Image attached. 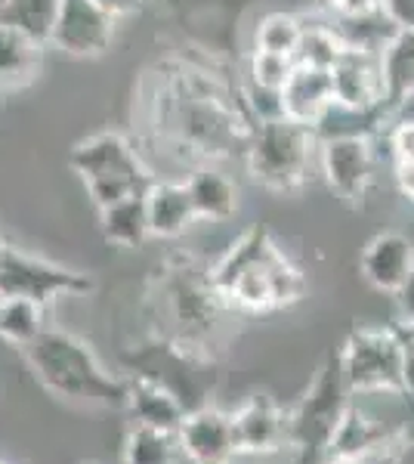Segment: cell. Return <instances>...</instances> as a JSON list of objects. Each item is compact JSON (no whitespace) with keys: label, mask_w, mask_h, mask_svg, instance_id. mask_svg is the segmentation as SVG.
<instances>
[{"label":"cell","mask_w":414,"mask_h":464,"mask_svg":"<svg viewBox=\"0 0 414 464\" xmlns=\"http://www.w3.org/2000/svg\"><path fill=\"white\" fill-rule=\"evenodd\" d=\"M146 208L149 229H152L155 238H177L179 232L189 229V223L198 220L186 183H173V179H155L149 186Z\"/></svg>","instance_id":"d6986e66"},{"label":"cell","mask_w":414,"mask_h":464,"mask_svg":"<svg viewBox=\"0 0 414 464\" xmlns=\"http://www.w3.org/2000/svg\"><path fill=\"white\" fill-rule=\"evenodd\" d=\"M43 332H47L43 304L25 301V297H0V338L6 343L25 350Z\"/></svg>","instance_id":"cb8c5ba5"},{"label":"cell","mask_w":414,"mask_h":464,"mask_svg":"<svg viewBox=\"0 0 414 464\" xmlns=\"http://www.w3.org/2000/svg\"><path fill=\"white\" fill-rule=\"evenodd\" d=\"M69 161L74 174L84 179L87 196L93 198V205L100 211L130 196H142L155 183V177L142 168L137 149L127 143L121 133L111 130L81 140L72 149Z\"/></svg>","instance_id":"5b68a950"},{"label":"cell","mask_w":414,"mask_h":464,"mask_svg":"<svg viewBox=\"0 0 414 464\" xmlns=\"http://www.w3.org/2000/svg\"><path fill=\"white\" fill-rule=\"evenodd\" d=\"M319 168L325 183L343 201H362L374 183V149L368 133H337L319 146Z\"/></svg>","instance_id":"8fae6325"},{"label":"cell","mask_w":414,"mask_h":464,"mask_svg":"<svg viewBox=\"0 0 414 464\" xmlns=\"http://www.w3.org/2000/svg\"><path fill=\"white\" fill-rule=\"evenodd\" d=\"M396 430L399 428H387V424H380L374 415H368L365 409H359L350 402V409L343 411L341 424H337L334 437H331L328 455H334V459L365 461V459H371L378 449L387 446L390 440L396 437Z\"/></svg>","instance_id":"ac0fdd59"},{"label":"cell","mask_w":414,"mask_h":464,"mask_svg":"<svg viewBox=\"0 0 414 464\" xmlns=\"http://www.w3.org/2000/svg\"><path fill=\"white\" fill-rule=\"evenodd\" d=\"M346 409H350V387L343 381L341 359H331L313 381L310 391L303 393V400L288 411L291 446L328 455L331 437H334Z\"/></svg>","instance_id":"ba28073f"},{"label":"cell","mask_w":414,"mask_h":464,"mask_svg":"<svg viewBox=\"0 0 414 464\" xmlns=\"http://www.w3.org/2000/svg\"><path fill=\"white\" fill-rule=\"evenodd\" d=\"M325 464H362V461H356V459H334V455H328Z\"/></svg>","instance_id":"74e56055"},{"label":"cell","mask_w":414,"mask_h":464,"mask_svg":"<svg viewBox=\"0 0 414 464\" xmlns=\"http://www.w3.org/2000/svg\"><path fill=\"white\" fill-rule=\"evenodd\" d=\"M34 378L50 393L90 406H127V384L111 378L81 338L69 332H43L25 347Z\"/></svg>","instance_id":"3957f363"},{"label":"cell","mask_w":414,"mask_h":464,"mask_svg":"<svg viewBox=\"0 0 414 464\" xmlns=\"http://www.w3.org/2000/svg\"><path fill=\"white\" fill-rule=\"evenodd\" d=\"M93 4L102 6L111 19H118V16H130L133 10H140L142 0H93Z\"/></svg>","instance_id":"836d02e7"},{"label":"cell","mask_w":414,"mask_h":464,"mask_svg":"<svg viewBox=\"0 0 414 464\" xmlns=\"http://www.w3.org/2000/svg\"><path fill=\"white\" fill-rule=\"evenodd\" d=\"M380 16L393 32H414V0H380Z\"/></svg>","instance_id":"1f68e13d"},{"label":"cell","mask_w":414,"mask_h":464,"mask_svg":"<svg viewBox=\"0 0 414 464\" xmlns=\"http://www.w3.org/2000/svg\"><path fill=\"white\" fill-rule=\"evenodd\" d=\"M127 409H130V415L137 418V424H142V428L168 433H177L183 418L189 415L183 409V402H179V396L155 378L127 381Z\"/></svg>","instance_id":"e0dca14e"},{"label":"cell","mask_w":414,"mask_h":464,"mask_svg":"<svg viewBox=\"0 0 414 464\" xmlns=\"http://www.w3.org/2000/svg\"><path fill=\"white\" fill-rule=\"evenodd\" d=\"M232 430L238 455H275L291 446L288 411L278 409L273 396H251L232 411Z\"/></svg>","instance_id":"4fadbf2b"},{"label":"cell","mask_w":414,"mask_h":464,"mask_svg":"<svg viewBox=\"0 0 414 464\" xmlns=\"http://www.w3.org/2000/svg\"><path fill=\"white\" fill-rule=\"evenodd\" d=\"M393 174H396L399 192L414 201V164H393Z\"/></svg>","instance_id":"e575fe53"},{"label":"cell","mask_w":414,"mask_h":464,"mask_svg":"<svg viewBox=\"0 0 414 464\" xmlns=\"http://www.w3.org/2000/svg\"><path fill=\"white\" fill-rule=\"evenodd\" d=\"M297 59L282 53H266V50H254L251 63H247V81L254 90H266V93H282L284 84L291 81Z\"/></svg>","instance_id":"f1b7e54d"},{"label":"cell","mask_w":414,"mask_h":464,"mask_svg":"<svg viewBox=\"0 0 414 464\" xmlns=\"http://www.w3.org/2000/svg\"><path fill=\"white\" fill-rule=\"evenodd\" d=\"M399 338H402V334H399ZM402 387H405V393H414V347L405 338H402Z\"/></svg>","instance_id":"d6a6232c"},{"label":"cell","mask_w":414,"mask_h":464,"mask_svg":"<svg viewBox=\"0 0 414 464\" xmlns=\"http://www.w3.org/2000/svg\"><path fill=\"white\" fill-rule=\"evenodd\" d=\"M319 130L297 124L291 118L257 121L245 146V161L251 177L275 192H294L310 179L319 161Z\"/></svg>","instance_id":"277c9868"},{"label":"cell","mask_w":414,"mask_h":464,"mask_svg":"<svg viewBox=\"0 0 414 464\" xmlns=\"http://www.w3.org/2000/svg\"><path fill=\"white\" fill-rule=\"evenodd\" d=\"M59 6L63 0H0V22H10L25 34H32L34 41L50 44Z\"/></svg>","instance_id":"d4e9b609"},{"label":"cell","mask_w":414,"mask_h":464,"mask_svg":"<svg viewBox=\"0 0 414 464\" xmlns=\"http://www.w3.org/2000/svg\"><path fill=\"white\" fill-rule=\"evenodd\" d=\"M331 81H334V102L341 111H350V115L383 111L380 47L346 44L341 59L331 69Z\"/></svg>","instance_id":"30bf717a"},{"label":"cell","mask_w":414,"mask_h":464,"mask_svg":"<svg viewBox=\"0 0 414 464\" xmlns=\"http://www.w3.org/2000/svg\"><path fill=\"white\" fill-rule=\"evenodd\" d=\"M41 41L22 28L0 22V87H22L41 69Z\"/></svg>","instance_id":"7402d4cb"},{"label":"cell","mask_w":414,"mask_h":464,"mask_svg":"<svg viewBox=\"0 0 414 464\" xmlns=\"http://www.w3.org/2000/svg\"><path fill=\"white\" fill-rule=\"evenodd\" d=\"M334 109H337V102H334L331 69H315V65L297 63L291 81L282 90V115L319 130Z\"/></svg>","instance_id":"9a60e30c"},{"label":"cell","mask_w":414,"mask_h":464,"mask_svg":"<svg viewBox=\"0 0 414 464\" xmlns=\"http://www.w3.org/2000/svg\"><path fill=\"white\" fill-rule=\"evenodd\" d=\"M179 452L192 464H232L238 455L236 430H232V415L220 409L201 406L183 418L177 430Z\"/></svg>","instance_id":"5bb4252c"},{"label":"cell","mask_w":414,"mask_h":464,"mask_svg":"<svg viewBox=\"0 0 414 464\" xmlns=\"http://www.w3.org/2000/svg\"><path fill=\"white\" fill-rule=\"evenodd\" d=\"M399 313H402V319H409L414 316V269H411V276L405 279V285L399 288Z\"/></svg>","instance_id":"d590c367"},{"label":"cell","mask_w":414,"mask_h":464,"mask_svg":"<svg viewBox=\"0 0 414 464\" xmlns=\"http://www.w3.org/2000/svg\"><path fill=\"white\" fill-rule=\"evenodd\" d=\"M414 269V245L402 232H380L365 245L359 257V273L374 291L383 295H399L405 279Z\"/></svg>","instance_id":"2e32d148"},{"label":"cell","mask_w":414,"mask_h":464,"mask_svg":"<svg viewBox=\"0 0 414 464\" xmlns=\"http://www.w3.org/2000/svg\"><path fill=\"white\" fill-rule=\"evenodd\" d=\"M186 189H189V198H192V208H195V217L198 220H229L232 214L238 211V186L232 183L223 170L210 168H195L189 179H183Z\"/></svg>","instance_id":"44dd1931"},{"label":"cell","mask_w":414,"mask_h":464,"mask_svg":"<svg viewBox=\"0 0 414 464\" xmlns=\"http://www.w3.org/2000/svg\"><path fill=\"white\" fill-rule=\"evenodd\" d=\"M155 121L161 137L192 159H226L247 146L251 130L214 74L179 65L158 84Z\"/></svg>","instance_id":"6da1fadb"},{"label":"cell","mask_w":414,"mask_h":464,"mask_svg":"<svg viewBox=\"0 0 414 464\" xmlns=\"http://www.w3.org/2000/svg\"><path fill=\"white\" fill-rule=\"evenodd\" d=\"M383 111L399 109L414 96V32H393L380 44Z\"/></svg>","instance_id":"ffe728a7"},{"label":"cell","mask_w":414,"mask_h":464,"mask_svg":"<svg viewBox=\"0 0 414 464\" xmlns=\"http://www.w3.org/2000/svg\"><path fill=\"white\" fill-rule=\"evenodd\" d=\"M390 152L393 164H414V118H405L390 130Z\"/></svg>","instance_id":"f546056e"},{"label":"cell","mask_w":414,"mask_h":464,"mask_svg":"<svg viewBox=\"0 0 414 464\" xmlns=\"http://www.w3.org/2000/svg\"><path fill=\"white\" fill-rule=\"evenodd\" d=\"M177 449V433L137 424L124 440V464H173Z\"/></svg>","instance_id":"4316f807"},{"label":"cell","mask_w":414,"mask_h":464,"mask_svg":"<svg viewBox=\"0 0 414 464\" xmlns=\"http://www.w3.org/2000/svg\"><path fill=\"white\" fill-rule=\"evenodd\" d=\"M115 37V19L93 0H63L50 44L69 56H100Z\"/></svg>","instance_id":"7c38bea8"},{"label":"cell","mask_w":414,"mask_h":464,"mask_svg":"<svg viewBox=\"0 0 414 464\" xmlns=\"http://www.w3.org/2000/svg\"><path fill=\"white\" fill-rule=\"evenodd\" d=\"M161 304L168 310V319L179 338V347H201L217 328V316L226 301L220 291L214 288L210 273L192 269V264L170 269L168 279L161 285Z\"/></svg>","instance_id":"52a82bcc"},{"label":"cell","mask_w":414,"mask_h":464,"mask_svg":"<svg viewBox=\"0 0 414 464\" xmlns=\"http://www.w3.org/2000/svg\"><path fill=\"white\" fill-rule=\"evenodd\" d=\"M399 334H402L405 341L411 343L414 347V316H409V319H402V328H399Z\"/></svg>","instance_id":"8d00e7d4"},{"label":"cell","mask_w":414,"mask_h":464,"mask_svg":"<svg viewBox=\"0 0 414 464\" xmlns=\"http://www.w3.org/2000/svg\"><path fill=\"white\" fill-rule=\"evenodd\" d=\"M337 359L350 393H405L402 338L393 328H356Z\"/></svg>","instance_id":"8992f818"},{"label":"cell","mask_w":414,"mask_h":464,"mask_svg":"<svg viewBox=\"0 0 414 464\" xmlns=\"http://www.w3.org/2000/svg\"><path fill=\"white\" fill-rule=\"evenodd\" d=\"M214 288L226 306L269 313L297 304L306 295V276L278 248L266 227H251L210 269Z\"/></svg>","instance_id":"7a4b0ae2"},{"label":"cell","mask_w":414,"mask_h":464,"mask_svg":"<svg viewBox=\"0 0 414 464\" xmlns=\"http://www.w3.org/2000/svg\"><path fill=\"white\" fill-rule=\"evenodd\" d=\"M0 464H10V461H0Z\"/></svg>","instance_id":"f35d334b"},{"label":"cell","mask_w":414,"mask_h":464,"mask_svg":"<svg viewBox=\"0 0 414 464\" xmlns=\"http://www.w3.org/2000/svg\"><path fill=\"white\" fill-rule=\"evenodd\" d=\"M331 13H337L341 19L365 22L380 16V0H322Z\"/></svg>","instance_id":"4dcf8cb0"},{"label":"cell","mask_w":414,"mask_h":464,"mask_svg":"<svg viewBox=\"0 0 414 464\" xmlns=\"http://www.w3.org/2000/svg\"><path fill=\"white\" fill-rule=\"evenodd\" d=\"M300 41H303V19L291 16V13H269L257 22V47L254 50L297 59Z\"/></svg>","instance_id":"83f0119b"},{"label":"cell","mask_w":414,"mask_h":464,"mask_svg":"<svg viewBox=\"0 0 414 464\" xmlns=\"http://www.w3.org/2000/svg\"><path fill=\"white\" fill-rule=\"evenodd\" d=\"M102 236L118 248H140L152 229H149V208H146V192L142 196H130L111 208L100 211Z\"/></svg>","instance_id":"603a6c76"},{"label":"cell","mask_w":414,"mask_h":464,"mask_svg":"<svg viewBox=\"0 0 414 464\" xmlns=\"http://www.w3.org/2000/svg\"><path fill=\"white\" fill-rule=\"evenodd\" d=\"M346 37L334 25L325 22H303V41L297 50L300 65H315V69H334V63L346 50Z\"/></svg>","instance_id":"484cf974"},{"label":"cell","mask_w":414,"mask_h":464,"mask_svg":"<svg viewBox=\"0 0 414 464\" xmlns=\"http://www.w3.org/2000/svg\"><path fill=\"white\" fill-rule=\"evenodd\" d=\"M90 288L93 282L84 273L0 245V297H25V301L47 306L56 297L84 295Z\"/></svg>","instance_id":"9c48e42d"}]
</instances>
